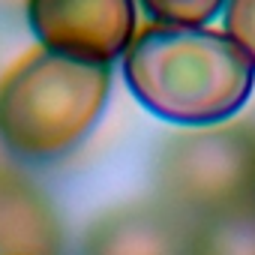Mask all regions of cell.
Instances as JSON below:
<instances>
[{
	"label": "cell",
	"mask_w": 255,
	"mask_h": 255,
	"mask_svg": "<svg viewBox=\"0 0 255 255\" xmlns=\"http://www.w3.org/2000/svg\"><path fill=\"white\" fill-rule=\"evenodd\" d=\"M87 255H177V240L159 213L120 210L93 228Z\"/></svg>",
	"instance_id": "6"
},
{
	"label": "cell",
	"mask_w": 255,
	"mask_h": 255,
	"mask_svg": "<svg viewBox=\"0 0 255 255\" xmlns=\"http://www.w3.org/2000/svg\"><path fill=\"white\" fill-rule=\"evenodd\" d=\"M225 36L252 60L255 66V0H225L222 6Z\"/></svg>",
	"instance_id": "9"
},
{
	"label": "cell",
	"mask_w": 255,
	"mask_h": 255,
	"mask_svg": "<svg viewBox=\"0 0 255 255\" xmlns=\"http://www.w3.org/2000/svg\"><path fill=\"white\" fill-rule=\"evenodd\" d=\"M60 231L42 192L0 168V255H57Z\"/></svg>",
	"instance_id": "5"
},
{
	"label": "cell",
	"mask_w": 255,
	"mask_h": 255,
	"mask_svg": "<svg viewBox=\"0 0 255 255\" xmlns=\"http://www.w3.org/2000/svg\"><path fill=\"white\" fill-rule=\"evenodd\" d=\"M39 48L111 66L135 39V0H24Z\"/></svg>",
	"instance_id": "4"
},
{
	"label": "cell",
	"mask_w": 255,
	"mask_h": 255,
	"mask_svg": "<svg viewBox=\"0 0 255 255\" xmlns=\"http://www.w3.org/2000/svg\"><path fill=\"white\" fill-rule=\"evenodd\" d=\"M159 180L171 201L204 216L255 198V141L240 129L183 132L159 159Z\"/></svg>",
	"instance_id": "3"
},
{
	"label": "cell",
	"mask_w": 255,
	"mask_h": 255,
	"mask_svg": "<svg viewBox=\"0 0 255 255\" xmlns=\"http://www.w3.org/2000/svg\"><path fill=\"white\" fill-rule=\"evenodd\" d=\"M120 63L129 93L150 114L192 129L234 117L255 90L252 60L210 27L147 24Z\"/></svg>",
	"instance_id": "1"
},
{
	"label": "cell",
	"mask_w": 255,
	"mask_h": 255,
	"mask_svg": "<svg viewBox=\"0 0 255 255\" xmlns=\"http://www.w3.org/2000/svg\"><path fill=\"white\" fill-rule=\"evenodd\" d=\"M108 90L111 66L36 48L0 78V141L30 162L60 159L90 135Z\"/></svg>",
	"instance_id": "2"
},
{
	"label": "cell",
	"mask_w": 255,
	"mask_h": 255,
	"mask_svg": "<svg viewBox=\"0 0 255 255\" xmlns=\"http://www.w3.org/2000/svg\"><path fill=\"white\" fill-rule=\"evenodd\" d=\"M186 255H255V201L204 216Z\"/></svg>",
	"instance_id": "7"
},
{
	"label": "cell",
	"mask_w": 255,
	"mask_h": 255,
	"mask_svg": "<svg viewBox=\"0 0 255 255\" xmlns=\"http://www.w3.org/2000/svg\"><path fill=\"white\" fill-rule=\"evenodd\" d=\"M153 24L174 27H204L210 18L222 15L225 0H138Z\"/></svg>",
	"instance_id": "8"
}]
</instances>
